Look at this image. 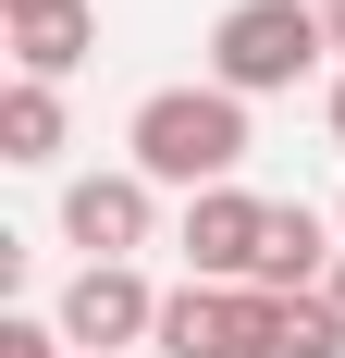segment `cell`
I'll return each instance as SVG.
<instances>
[{
  "label": "cell",
  "instance_id": "obj_3",
  "mask_svg": "<svg viewBox=\"0 0 345 358\" xmlns=\"http://www.w3.org/2000/svg\"><path fill=\"white\" fill-rule=\"evenodd\" d=\"M62 346H87V358L161 346V296H148V272H136V259H87V272L62 285Z\"/></svg>",
  "mask_w": 345,
  "mask_h": 358
},
{
  "label": "cell",
  "instance_id": "obj_12",
  "mask_svg": "<svg viewBox=\"0 0 345 358\" xmlns=\"http://www.w3.org/2000/svg\"><path fill=\"white\" fill-rule=\"evenodd\" d=\"M321 25H333V50H345V0H321Z\"/></svg>",
  "mask_w": 345,
  "mask_h": 358
},
{
  "label": "cell",
  "instance_id": "obj_13",
  "mask_svg": "<svg viewBox=\"0 0 345 358\" xmlns=\"http://www.w3.org/2000/svg\"><path fill=\"white\" fill-rule=\"evenodd\" d=\"M333 136H345V74H333Z\"/></svg>",
  "mask_w": 345,
  "mask_h": 358
},
{
  "label": "cell",
  "instance_id": "obj_5",
  "mask_svg": "<svg viewBox=\"0 0 345 358\" xmlns=\"http://www.w3.org/2000/svg\"><path fill=\"white\" fill-rule=\"evenodd\" d=\"M161 358H259V296H247V285L161 296Z\"/></svg>",
  "mask_w": 345,
  "mask_h": 358
},
{
  "label": "cell",
  "instance_id": "obj_10",
  "mask_svg": "<svg viewBox=\"0 0 345 358\" xmlns=\"http://www.w3.org/2000/svg\"><path fill=\"white\" fill-rule=\"evenodd\" d=\"M62 148V87H25L13 74V99H0V161H50Z\"/></svg>",
  "mask_w": 345,
  "mask_h": 358
},
{
  "label": "cell",
  "instance_id": "obj_16",
  "mask_svg": "<svg viewBox=\"0 0 345 358\" xmlns=\"http://www.w3.org/2000/svg\"><path fill=\"white\" fill-rule=\"evenodd\" d=\"M333 222H345V210H333Z\"/></svg>",
  "mask_w": 345,
  "mask_h": 358
},
{
  "label": "cell",
  "instance_id": "obj_6",
  "mask_svg": "<svg viewBox=\"0 0 345 358\" xmlns=\"http://www.w3.org/2000/svg\"><path fill=\"white\" fill-rule=\"evenodd\" d=\"M62 235L99 259H136L148 248V173H74L62 185Z\"/></svg>",
  "mask_w": 345,
  "mask_h": 358
},
{
  "label": "cell",
  "instance_id": "obj_8",
  "mask_svg": "<svg viewBox=\"0 0 345 358\" xmlns=\"http://www.w3.org/2000/svg\"><path fill=\"white\" fill-rule=\"evenodd\" d=\"M321 259H333V222L272 198V235H259V296H321Z\"/></svg>",
  "mask_w": 345,
  "mask_h": 358
},
{
  "label": "cell",
  "instance_id": "obj_7",
  "mask_svg": "<svg viewBox=\"0 0 345 358\" xmlns=\"http://www.w3.org/2000/svg\"><path fill=\"white\" fill-rule=\"evenodd\" d=\"M13 25V62H25V87H62L87 50H99V13L87 0H25V13H0Z\"/></svg>",
  "mask_w": 345,
  "mask_h": 358
},
{
  "label": "cell",
  "instance_id": "obj_14",
  "mask_svg": "<svg viewBox=\"0 0 345 358\" xmlns=\"http://www.w3.org/2000/svg\"><path fill=\"white\" fill-rule=\"evenodd\" d=\"M333 309H345V259H333Z\"/></svg>",
  "mask_w": 345,
  "mask_h": 358
},
{
  "label": "cell",
  "instance_id": "obj_4",
  "mask_svg": "<svg viewBox=\"0 0 345 358\" xmlns=\"http://www.w3.org/2000/svg\"><path fill=\"white\" fill-rule=\"evenodd\" d=\"M259 235H272V198L247 185L185 198V285H259Z\"/></svg>",
  "mask_w": 345,
  "mask_h": 358
},
{
  "label": "cell",
  "instance_id": "obj_9",
  "mask_svg": "<svg viewBox=\"0 0 345 358\" xmlns=\"http://www.w3.org/2000/svg\"><path fill=\"white\" fill-rule=\"evenodd\" d=\"M247 296H259V285H247ZM259 358H345L333 285H321V296H259Z\"/></svg>",
  "mask_w": 345,
  "mask_h": 358
},
{
  "label": "cell",
  "instance_id": "obj_15",
  "mask_svg": "<svg viewBox=\"0 0 345 358\" xmlns=\"http://www.w3.org/2000/svg\"><path fill=\"white\" fill-rule=\"evenodd\" d=\"M0 13H25V0H0Z\"/></svg>",
  "mask_w": 345,
  "mask_h": 358
},
{
  "label": "cell",
  "instance_id": "obj_2",
  "mask_svg": "<svg viewBox=\"0 0 345 358\" xmlns=\"http://www.w3.org/2000/svg\"><path fill=\"white\" fill-rule=\"evenodd\" d=\"M333 50V25H321V0H235L222 25H210V87H235V99H272V87H296V74Z\"/></svg>",
  "mask_w": 345,
  "mask_h": 358
},
{
  "label": "cell",
  "instance_id": "obj_1",
  "mask_svg": "<svg viewBox=\"0 0 345 358\" xmlns=\"http://www.w3.org/2000/svg\"><path fill=\"white\" fill-rule=\"evenodd\" d=\"M124 148H136L148 185L210 198V185H235V161H247V99H235V87H161V99H136Z\"/></svg>",
  "mask_w": 345,
  "mask_h": 358
},
{
  "label": "cell",
  "instance_id": "obj_11",
  "mask_svg": "<svg viewBox=\"0 0 345 358\" xmlns=\"http://www.w3.org/2000/svg\"><path fill=\"white\" fill-rule=\"evenodd\" d=\"M0 358H62V322H0Z\"/></svg>",
  "mask_w": 345,
  "mask_h": 358
}]
</instances>
